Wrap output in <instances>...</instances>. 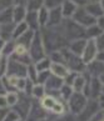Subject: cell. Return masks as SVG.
Returning a JSON list of instances; mask_svg holds the SVG:
<instances>
[{"mask_svg":"<svg viewBox=\"0 0 104 121\" xmlns=\"http://www.w3.org/2000/svg\"><path fill=\"white\" fill-rule=\"evenodd\" d=\"M61 25L64 28L65 36L69 40V43L71 40H76V39H87V35H85L87 28H84V26L79 25L78 23H75L73 19H65Z\"/></svg>","mask_w":104,"mask_h":121,"instance_id":"1","label":"cell"},{"mask_svg":"<svg viewBox=\"0 0 104 121\" xmlns=\"http://www.w3.org/2000/svg\"><path fill=\"white\" fill-rule=\"evenodd\" d=\"M45 54H47V50H45L43 39H42V34H40V30L35 33V36L31 41L30 46H29V56L31 57L33 61H39L45 57Z\"/></svg>","mask_w":104,"mask_h":121,"instance_id":"2","label":"cell"},{"mask_svg":"<svg viewBox=\"0 0 104 121\" xmlns=\"http://www.w3.org/2000/svg\"><path fill=\"white\" fill-rule=\"evenodd\" d=\"M87 99L88 97L83 92H74L71 97L68 100V106H69L70 112L73 115H79L88 104L89 100H87Z\"/></svg>","mask_w":104,"mask_h":121,"instance_id":"3","label":"cell"},{"mask_svg":"<svg viewBox=\"0 0 104 121\" xmlns=\"http://www.w3.org/2000/svg\"><path fill=\"white\" fill-rule=\"evenodd\" d=\"M71 19H73L75 23H78L79 25L84 26V28H88V26H92L94 24H97V19L87 11L85 6H79L76 9L75 14Z\"/></svg>","mask_w":104,"mask_h":121,"instance_id":"4","label":"cell"},{"mask_svg":"<svg viewBox=\"0 0 104 121\" xmlns=\"http://www.w3.org/2000/svg\"><path fill=\"white\" fill-rule=\"evenodd\" d=\"M100 107H99L98 100H94V99H89L87 106L83 109V111L79 115H76V121H89L92 120L94 116H95Z\"/></svg>","mask_w":104,"mask_h":121,"instance_id":"5","label":"cell"},{"mask_svg":"<svg viewBox=\"0 0 104 121\" xmlns=\"http://www.w3.org/2000/svg\"><path fill=\"white\" fill-rule=\"evenodd\" d=\"M6 75H15L19 78H28V66L18 61L15 57L9 56V64Z\"/></svg>","mask_w":104,"mask_h":121,"instance_id":"6","label":"cell"},{"mask_svg":"<svg viewBox=\"0 0 104 121\" xmlns=\"http://www.w3.org/2000/svg\"><path fill=\"white\" fill-rule=\"evenodd\" d=\"M98 46L95 44V40L94 39H88V43H87V46H85V50L82 55V60L85 65L90 64L92 61H94L97 59V55H98Z\"/></svg>","mask_w":104,"mask_h":121,"instance_id":"7","label":"cell"},{"mask_svg":"<svg viewBox=\"0 0 104 121\" xmlns=\"http://www.w3.org/2000/svg\"><path fill=\"white\" fill-rule=\"evenodd\" d=\"M45 109L42 106L37 104V102H33L31 104V107H30V111L28 116H26V119H28V121H40L47 117V114H45Z\"/></svg>","mask_w":104,"mask_h":121,"instance_id":"8","label":"cell"},{"mask_svg":"<svg viewBox=\"0 0 104 121\" xmlns=\"http://www.w3.org/2000/svg\"><path fill=\"white\" fill-rule=\"evenodd\" d=\"M102 87H103V84L100 82L99 78L92 76L89 80V99L97 100L99 95L102 94Z\"/></svg>","mask_w":104,"mask_h":121,"instance_id":"9","label":"cell"},{"mask_svg":"<svg viewBox=\"0 0 104 121\" xmlns=\"http://www.w3.org/2000/svg\"><path fill=\"white\" fill-rule=\"evenodd\" d=\"M63 80H64V79H60V78H58V76L52 74L48 78L47 81H45V84H44L47 92H53V91L60 90V87L64 85V84H63Z\"/></svg>","mask_w":104,"mask_h":121,"instance_id":"10","label":"cell"},{"mask_svg":"<svg viewBox=\"0 0 104 121\" xmlns=\"http://www.w3.org/2000/svg\"><path fill=\"white\" fill-rule=\"evenodd\" d=\"M87 43H88V39H76V40H71L69 43V50L78 56H82L83 52L85 50V46H87Z\"/></svg>","mask_w":104,"mask_h":121,"instance_id":"11","label":"cell"},{"mask_svg":"<svg viewBox=\"0 0 104 121\" xmlns=\"http://www.w3.org/2000/svg\"><path fill=\"white\" fill-rule=\"evenodd\" d=\"M64 21V16L61 13V8H55L49 10V23L48 26H59Z\"/></svg>","mask_w":104,"mask_h":121,"instance_id":"12","label":"cell"},{"mask_svg":"<svg viewBox=\"0 0 104 121\" xmlns=\"http://www.w3.org/2000/svg\"><path fill=\"white\" fill-rule=\"evenodd\" d=\"M60 8H61V13H63L64 19H71L79 6L76 5L73 0H64V3L61 4Z\"/></svg>","mask_w":104,"mask_h":121,"instance_id":"13","label":"cell"},{"mask_svg":"<svg viewBox=\"0 0 104 121\" xmlns=\"http://www.w3.org/2000/svg\"><path fill=\"white\" fill-rule=\"evenodd\" d=\"M50 73L53 75L58 76V78H60V79H65L66 76L70 74V70H69V68H68L65 64H60V62H52Z\"/></svg>","mask_w":104,"mask_h":121,"instance_id":"14","label":"cell"},{"mask_svg":"<svg viewBox=\"0 0 104 121\" xmlns=\"http://www.w3.org/2000/svg\"><path fill=\"white\" fill-rule=\"evenodd\" d=\"M87 70L90 74V76H97V78H99V76L104 73V62L95 59L94 61L90 62V64H88Z\"/></svg>","mask_w":104,"mask_h":121,"instance_id":"15","label":"cell"},{"mask_svg":"<svg viewBox=\"0 0 104 121\" xmlns=\"http://www.w3.org/2000/svg\"><path fill=\"white\" fill-rule=\"evenodd\" d=\"M25 21L26 24L29 25V28L34 31H39L40 29V24H39V20H38V11H28L25 17Z\"/></svg>","mask_w":104,"mask_h":121,"instance_id":"16","label":"cell"},{"mask_svg":"<svg viewBox=\"0 0 104 121\" xmlns=\"http://www.w3.org/2000/svg\"><path fill=\"white\" fill-rule=\"evenodd\" d=\"M15 29V23L10 24H0V38H3L4 40H11L13 34H14Z\"/></svg>","mask_w":104,"mask_h":121,"instance_id":"17","label":"cell"},{"mask_svg":"<svg viewBox=\"0 0 104 121\" xmlns=\"http://www.w3.org/2000/svg\"><path fill=\"white\" fill-rule=\"evenodd\" d=\"M85 9H87V11L92 16L95 17V19H98L99 16L104 15V10H103V8H102L99 1H90L88 5L85 6Z\"/></svg>","mask_w":104,"mask_h":121,"instance_id":"18","label":"cell"},{"mask_svg":"<svg viewBox=\"0 0 104 121\" xmlns=\"http://www.w3.org/2000/svg\"><path fill=\"white\" fill-rule=\"evenodd\" d=\"M10 23H14V5L0 11V24H10Z\"/></svg>","mask_w":104,"mask_h":121,"instance_id":"19","label":"cell"},{"mask_svg":"<svg viewBox=\"0 0 104 121\" xmlns=\"http://www.w3.org/2000/svg\"><path fill=\"white\" fill-rule=\"evenodd\" d=\"M35 33H37V31L29 29L26 33H24L21 36L18 38V39L15 40V43H16V44H21V45H24V46H26V48L29 49L30 44H31V41H33V39H34V36H35Z\"/></svg>","mask_w":104,"mask_h":121,"instance_id":"20","label":"cell"},{"mask_svg":"<svg viewBox=\"0 0 104 121\" xmlns=\"http://www.w3.org/2000/svg\"><path fill=\"white\" fill-rule=\"evenodd\" d=\"M28 9L24 5H14V23L19 24L21 21H25Z\"/></svg>","mask_w":104,"mask_h":121,"instance_id":"21","label":"cell"},{"mask_svg":"<svg viewBox=\"0 0 104 121\" xmlns=\"http://www.w3.org/2000/svg\"><path fill=\"white\" fill-rule=\"evenodd\" d=\"M87 78H85V73H82V74H78V76L75 78V80L71 84L74 91L75 92H83L85 85H87Z\"/></svg>","mask_w":104,"mask_h":121,"instance_id":"22","label":"cell"},{"mask_svg":"<svg viewBox=\"0 0 104 121\" xmlns=\"http://www.w3.org/2000/svg\"><path fill=\"white\" fill-rule=\"evenodd\" d=\"M38 20L40 24V28H45L48 26L49 23V9L43 6L40 10H38Z\"/></svg>","mask_w":104,"mask_h":121,"instance_id":"23","label":"cell"},{"mask_svg":"<svg viewBox=\"0 0 104 121\" xmlns=\"http://www.w3.org/2000/svg\"><path fill=\"white\" fill-rule=\"evenodd\" d=\"M30 28L26 24V21H21L19 24H15V29H14V34H13V40H16L19 36H21L24 33H26Z\"/></svg>","mask_w":104,"mask_h":121,"instance_id":"24","label":"cell"},{"mask_svg":"<svg viewBox=\"0 0 104 121\" xmlns=\"http://www.w3.org/2000/svg\"><path fill=\"white\" fill-rule=\"evenodd\" d=\"M102 33H103V30L98 26V24H94V25H92V26H88L87 30H85L87 39H97Z\"/></svg>","mask_w":104,"mask_h":121,"instance_id":"25","label":"cell"},{"mask_svg":"<svg viewBox=\"0 0 104 121\" xmlns=\"http://www.w3.org/2000/svg\"><path fill=\"white\" fill-rule=\"evenodd\" d=\"M52 60L50 57H44V59L39 60L35 62V68H37L38 73H42V71H47V70H50V66H52Z\"/></svg>","mask_w":104,"mask_h":121,"instance_id":"26","label":"cell"},{"mask_svg":"<svg viewBox=\"0 0 104 121\" xmlns=\"http://www.w3.org/2000/svg\"><path fill=\"white\" fill-rule=\"evenodd\" d=\"M59 92H60V95H61V97L64 99V100L68 102V100L71 97V95L75 92L74 91V89H73V86L71 85H68V84H64L63 86L60 87V90H59Z\"/></svg>","mask_w":104,"mask_h":121,"instance_id":"27","label":"cell"},{"mask_svg":"<svg viewBox=\"0 0 104 121\" xmlns=\"http://www.w3.org/2000/svg\"><path fill=\"white\" fill-rule=\"evenodd\" d=\"M57 102H58V100L55 97H53L50 95H45L43 97V100H42V106L45 110H50L52 111V109L54 107V105H55Z\"/></svg>","mask_w":104,"mask_h":121,"instance_id":"28","label":"cell"},{"mask_svg":"<svg viewBox=\"0 0 104 121\" xmlns=\"http://www.w3.org/2000/svg\"><path fill=\"white\" fill-rule=\"evenodd\" d=\"M44 6V0H28L26 9L28 11H38Z\"/></svg>","mask_w":104,"mask_h":121,"instance_id":"29","label":"cell"},{"mask_svg":"<svg viewBox=\"0 0 104 121\" xmlns=\"http://www.w3.org/2000/svg\"><path fill=\"white\" fill-rule=\"evenodd\" d=\"M45 94H47V90H45L44 84H35L34 85L31 95H33L35 99H43L45 96Z\"/></svg>","mask_w":104,"mask_h":121,"instance_id":"30","label":"cell"},{"mask_svg":"<svg viewBox=\"0 0 104 121\" xmlns=\"http://www.w3.org/2000/svg\"><path fill=\"white\" fill-rule=\"evenodd\" d=\"M15 40H8L6 41V44H5V46H4V49H3V55H5V56H10V55H13L14 54V51H15Z\"/></svg>","mask_w":104,"mask_h":121,"instance_id":"31","label":"cell"},{"mask_svg":"<svg viewBox=\"0 0 104 121\" xmlns=\"http://www.w3.org/2000/svg\"><path fill=\"white\" fill-rule=\"evenodd\" d=\"M6 100H8V105L9 106H15L18 102H19V95H18L16 92H14V91H9L8 94H6Z\"/></svg>","mask_w":104,"mask_h":121,"instance_id":"32","label":"cell"},{"mask_svg":"<svg viewBox=\"0 0 104 121\" xmlns=\"http://www.w3.org/2000/svg\"><path fill=\"white\" fill-rule=\"evenodd\" d=\"M8 64H9L8 56H5V55L0 56V78H3L4 75H6V71H8Z\"/></svg>","mask_w":104,"mask_h":121,"instance_id":"33","label":"cell"},{"mask_svg":"<svg viewBox=\"0 0 104 121\" xmlns=\"http://www.w3.org/2000/svg\"><path fill=\"white\" fill-rule=\"evenodd\" d=\"M38 70L35 68V65H29L28 66V78L31 80V81H34V84H38Z\"/></svg>","mask_w":104,"mask_h":121,"instance_id":"34","label":"cell"},{"mask_svg":"<svg viewBox=\"0 0 104 121\" xmlns=\"http://www.w3.org/2000/svg\"><path fill=\"white\" fill-rule=\"evenodd\" d=\"M63 3H64V0H44V6L52 10L55 8H60Z\"/></svg>","mask_w":104,"mask_h":121,"instance_id":"35","label":"cell"},{"mask_svg":"<svg viewBox=\"0 0 104 121\" xmlns=\"http://www.w3.org/2000/svg\"><path fill=\"white\" fill-rule=\"evenodd\" d=\"M52 111H53V112L55 114V115H63V114L65 112L64 105H63V104H61L60 101H58L57 104L54 105V107H53V109H52Z\"/></svg>","mask_w":104,"mask_h":121,"instance_id":"36","label":"cell"},{"mask_svg":"<svg viewBox=\"0 0 104 121\" xmlns=\"http://www.w3.org/2000/svg\"><path fill=\"white\" fill-rule=\"evenodd\" d=\"M19 119H20V115L16 111H9L3 121H18Z\"/></svg>","mask_w":104,"mask_h":121,"instance_id":"37","label":"cell"},{"mask_svg":"<svg viewBox=\"0 0 104 121\" xmlns=\"http://www.w3.org/2000/svg\"><path fill=\"white\" fill-rule=\"evenodd\" d=\"M50 70H47V71H42L39 73L38 75V84H45V81L48 80V78L50 76Z\"/></svg>","mask_w":104,"mask_h":121,"instance_id":"38","label":"cell"},{"mask_svg":"<svg viewBox=\"0 0 104 121\" xmlns=\"http://www.w3.org/2000/svg\"><path fill=\"white\" fill-rule=\"evenodd\" d=\"M95 40V44H97V46H98V50L100 51V50H103L104 49V31L99 35V36L97 38V39H94Z\"/></svg>","mask_w":104,"mask_h":121,"instance_id":"39","label":"cell"},{"mask_svg":"<svg viewBox=\"0 0 104 121\" xmlns=\"http://www.w3.org/2000/svg\"><path fill=\"white\" fill-rule=\"evenodd\" d=\"M9 105H8V100H6V96L4 95H0V109H6Z\"/></svg>","mask_w":104,"mask_h":121,"instance_id":"40","label":"cell"},{"mask_svg":"<svg viewBox=\"0 0 104 121\" xmlns=\"http://www.w3.org/2000/svg\"><path fill=\"white\" fill-rule=\"evenodd\" d=\"M73 1H74L78 6H87L88 4L90 3L89 0H73Z\"/></svg>","mask_w":104,"mask_h":121,"instance_id":"41","label":"cell"},{"mask_svg":"<svg viewBox=\"0 0 104 121\" xmlns=\"http://www.w3.org/2000/svg\"><path fill=\"white\" fill-rule=\"evenodd\" d=\"M97 24H98L99 28L104 31V15H102V16L98 17V19H97Z\"/></svg>","mask_w":104,"mask_h":121,"instance_id":"42","label":"cell"},{"mask_svg":"<svg viewBox=\"0 0 104 121\" xmlns=\"http://www.w3.org/2000/svg\"><path fill=\"white\" fill-rule=\"evenodd\" d=\"M97 100H98V104H99L100 110H104V95H103V94H100V95H99V97L97 99Z\"/></svg>","mask_w":104,"mask_h":121,"instance_id":"43","label":"cell"},{"mask_svg":"<svg viewBox=\"0 0 104 121\" xmlns=\"http://www.w3.org/2000/svg\"><path fill=\"white\" fill-rule=\"evenodd\" d=\"M4 94H8V90H6L4 82H3V79L0 78V95H4Z\"/></svg>","mask_w":104,"mask_h":121,"instance_id":"44","label":"cell"},{"mask_svg":"<svg viewBox=\"0 0 104 121\" xmlns=\"http://www.w3.org/2000/svg\"><path fill=\"white\" fill-rule=\"evenodd\" d=\"M28 0H13V5H24L26 6Z\"/></svg>","mask_w":104,"mask_h":121,"instance_id":"45","label":"cell"},{"mask_svg":"<svg viewBox=\"0 0 104 121\" xmlns=\"http://www.w3.org/2000/svg\"><path fill=\"white\" fill-rule=\"evenodd\" d=\"M8 112H9V111H8L6 109H0V121H3V120H4V117L6 116Z\"/></svg>","mask_w":104,"mask_h":121,"instance_id":"46","label":"cell"},{"mask_svg":"<svg viewBox=\"0 0 104 121\" xmlns=\"http://www.w3.org/2000/svg\"><path fill=\"white\" fill-rule=\"evenodd\" d=\"M97 59L104 62V49H103V50H100V51L98 52V55H97Z\"/></svg>","mask_w":104,"mask_h":121,"instance_id":"47","label":"cell"},{"mask_svg":"<svg viewBox=\"0 0 104 121\" xmlns=\"http://www.w3.org/2000/svg\"><path fill=\"white\" fill-rule=\"evenodd\" d=\"M5 44H6V40H4L3 38H0V51H3V49H4V46H5Z\"/></svg>","mask_w":104,"mask_h":121,"instance_id":"48","label":"cell"},{"mask_svg":"<svg viewBox=\"0 0 104 121\" xmlns=\"http://www.w3.org/2000/svg\"><path fill=\"white\" fill-rule=\"evenodd\" d=\"M99 80H100V82H102V84L104 85V73H103V74H102L100 76H99Z\"/></svg>","mask_w":104,"mask_h":121,"instance_id":"49","label":"cell"},{"mask_svg":"<svg viewBox=\"0 0 104 121\" xmlns=\"http://www.w3.org/2000/svg\"><path fill=\"white\" fill-rule=\"evenodd\" d=\"M99 3H100V5H102V8H103V10H104V0H100V1H99Z\"/></svg>","mask_w":104,"mask_h":121,"instance_id":"50","label":"cell"},{"mask_svg":"<svg viewBox=\"0 0 104 121\" xmlns=\"http://www.w3.org/2000/svg\"><path fill=\"white\" fill-rule=\"evenodd\" d=\"M102 94L104 95V85H103V87H102Z\"/></svg>","mask_w":104,"mask_h":121,"instance_id":"51","label":"cell"},{"mask_svg":"<svg viewBox=\"0 0 104 121\" xmlns=\"http://www.w3.org/2000/svg\"><path fill=\"white\" fill-rule=\"evenodd\" d=\"M40 121H49L48 119H43V120H40Z\"/></svg>","mask_w":104,"mask_h":121,"instance_id":"52","label":"cell"},{"mask_svg":"<svg viewBox=\"0 0 104 121\" xmlns=\"http://www.w3.org/2000/svg\"><path fill=\"white\" fill-rule=\"evenodd\" d=\"M89 1H100V0H89Z\"/></svg>","mask_w":104,"mask_h":121,"instance_id":"53","label":"cell"},{"mask_svg":"<svg viewBox=\"0 0 104 121\" xmlns=\"http://www.w3.org/2000/svg\"><path fill=\"white\" fill-rule=\"evenodd\" d=\"M102 111H103V116H104V110H102Z\"/></svg>","mask_w":104,"mask_h":121,"instance_id":"54","label":"cell"},{"mask_svg":"<svg viewBox=\"0 0 104 121\" xmlns=\"http://www.w3.org/2000/svg\"><path fill=\"white\" fill-rule=\"evenodd\" d=\"M18 121H23V120H20V119H19V120H18Z\"/></svg>","mask_w":104,"mask_h":121,"instance_id":"55","label":"cell"},{"mask_svg":"<svg viewBox=\"0 0 104 121\" xmlns=\"http://www.w3.org/2000/svg\"><path fill=\"white\" fill-rule=\"evenodd\" d=\"M102 121H104V120H102Z\"/></svg>","mask_w":104,"mask_h":121,"instance_id":"56","label":"cell"}]
</instances>
